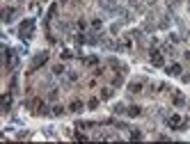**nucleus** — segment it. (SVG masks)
<instances>
[{"instance_id": "f257e3e1", "label": "nucleus", "mask_w": 190, "mask_h": 144, "mask_svg": "<svg viewBox=\"0 0 190 144\" xmlns=\"http://www.w3.org/2000/svg\"><path fill=\"white\" fill-rule=\"evenodd\" d=\"M32 28H34V21H30V18H28V21H23V23H21V28H18L21 37H23V39H28V37H30V32H32Z\"/></svg>"}, {"instance_id": "f03ea898", "label": "nucleus", "mask_w": 190, "mask_h": 144, "mask_svg": "<svg viewBox=\"0 0 190 144\" xmlns=\"http://www.w3.org/2000/svg\"><path fill=\"white\" fill-rule=\"evenodd\" d=\"M167 126H169V128H179V126H181V115H172L167 119Z\"/></svg>"}, {"instance_id": "7ed1b4c3", "label": "nucleus", "mask_w": 190, "mask_h": 144, "mask_svg": "<svg viewBox=\"0 0 190 144\" xmlns=\"http://www.w3.org/2000/svg\"><path fill=\"white\" fill-rule=\"evenodd\" d=\"M126 115H128V117H140V115H142V108H140V105H131Z\"/></svg>"}, {"instance_id": "20e7f679", "label": "nucleus", "mask_w": 190, "mask_h": 144, "mask_svg": "<svg viewBox=\"0 0 190 144\" xmlns=\"http://www.w3.org/2000/svg\"><path fill=\"white\" fill-rule=\"evenodd\" d=\"M165 71H167V73H172V76H179V73H181V64H169Z\"/></svg>"}, {"instance_id": "39448f33", "label": "nucleus", "mask_w": 190, "mask_h": 144, "mask_svg": "<svg viewBox=\"0 0 190 144\" xmlns=\"http://www.w3.org/2000/svg\"><path fill=\"white\" fill-rule=\"evenodd\" d=\"M69 110H71V112H80V110H83V103H80V101H71Z\"/></svg>"}, {"instance_id": "423d86ee", "label": "nucleus", "mask_w": 190, "mask_h": 144, "mask_svg": "<svg viewBox=\"0 0 190 144\" xmlns=\"http://www.w3.org/2000/svg\"><path fill=\"white\" fill-rule=\"evenodd\" d=\"M44 62H46V53H41V55H37V57H34V66H41Z\"/></svg>"}, {"instance_id": "0eeeda50", "label": "nucleus", "mask_w": 190, "mask_h": 144, "mask_svg": "<svg viewBox=\"0 0 190 144\" xmlns=\"http://www.w3.org/2000/svg\"><path fill=\"white\" fill-rule=\"evenodd\" d=\"M51 115H55V117L64 115V108H62V105H53V110H51Z\"/></svg>"}, {"instance_id": "6e6552de", "label": "nucleus", "mask_w": 190, "mask_h": 144, "mask_svg": "<svg viewBox=\"0 0 190 144\" xmlns=\"http://www.w3.org/2000/svg\"><path fill=\"white\" fill-rule=\"evenodd\" d=\"M110 96H112L110 89H101V98H110Z\"/></svg>"}, {"instance_id": "1a4fd4ad", "label": "nucleus", "mask_w": 190, "mask_h": 144, "mask_svg": "<svg viewBox=\"0 0 190 144\" xmlns=\"http://www.w3.org/2000/svg\"><path fill=\"white\" fill-rule=\"evenodd\" d=\"M53 73H57V76H60V73H64V66H62V64H57V66H53Z\"/></svg>"}, {"instance_id": "9d476101", "label": "nucleus", "mask_w": 190, "mask_h": 144, "mask_svg": "<svg viewBox=\"0 0 190 144\" xmlns=\"http://www.w3.org/2000/svg\"><path fill=\"white\" fill-rule=\"evenodd\" d=\"M87 62V66H94V64H98V57H90V59H85Z\"/></svg>"}, {"instance_id": "9b49d317", "label": "nucleus", "mask_w": 190, "mask_h": 144, "mask_svg": "<svg viewBox=\"0 0 190 144\" xmlns=\"http://www.w3.org/2000/svg\"><path fill=\"white\" fill-rule=\"evenodd\" d=\"M87 105H90V110H94L96 105H98V98H92V101H90V103H87Z\"/></svg>"}, {"instance_id": "f8f14e48", "label": "nucleus", "mask_w": 190, "mask_h": 144, "mask_svg": "<svg viewBox=\"0 0 190 144\" xmlns=\"http://www.w3.org/2000/svg\"><path fill=\"white\" fill-rule=\"evenodd\" d=\"M128 89H131V91H140L142 85H137V83H135V85H128Z\"/></svg>"}, {"instance_id": "ddd939ff", "label": "nucleus", "mask_w": 190, "mask_h": 144, "mask_svg": "<svg viewBox=\"0 0 190 144\" xmlns=\"http://www.w3.org/2000/svg\"><path fill=\"white\" fill-rule=\"evenodd\" d=\"M92 28H96V30L101 28V21H98V18H94V21H92Z\"/></svg>"}, {"instance_id": "4468645a", "label": "nucleus", "mask_w": 190, "mask_h": 144, "mask_svg": "<svg viewBox=\"0 0 190 144\" xmlns=\"http://www.w3.org/2000/svg\"><path fill=\"white\" fill-rule=\"evenodd\" d=\"M186 59H188V62H190V51H188V53H186Z\"/></svg>"}]
</instances>
